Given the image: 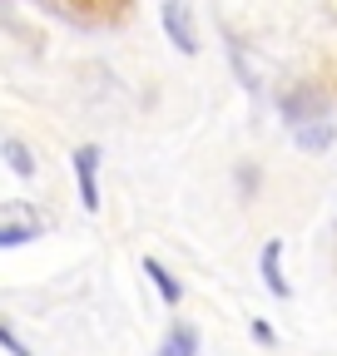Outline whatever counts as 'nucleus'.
I'll use <instances>...</instances> for the list:
<instances>
[{
	"instance_id": "f257e3e1",
	"label": "nucleus",
	"mask_w": 337,
	"mask_h": 356,
	"mask_svg": "<svg viewBox=\"0 0 337 356\" xmlns=\"http://www.w3.org/2000/svg\"><path fill=\"white\" fill-rule=\"evenodd\" d=\"M159 25H164V40H174L179 55H198V30H194L189 0H159Z\"/></svg>"
},
{
	"instance_id": "f03ea898",
	"label": "nucleus",
	"mask_w": 337,
	"mask_h": 356,
	"mask_svg": "<svg viewBox=\"0 0 337 356\" xmlns=\"http://www.w3.org/2000/svg\"><path fill=\"white\" fill-rule=\"evenodd\" d=\"M278 114H283V124H292V129L318 124V119L327 114V95H322L318 84H298V89H288V95L278 99Z\"/></svg>"
},
{
	"instance_id": "7ed1b4c3",
	"label": "nucleus",
	"mask_w": 337,
	"mask_h": 356,
	"mask_svg": "<svg viewBox=\"0 0 337 356\" xmlns=\"http://www.w3.org/2000/svg\"><path fill=\"white\" fill-rule=\"evenodd\" d=\"M45 233V222H40L35 208H20V203H6L0 208V248H25Z\"/></svg>"
},
{
	"instance_id": "20e7f679",
	"label": "nucleus",
	"mask_w": 337,
	"mask_h": 356,
	"mask_svg": "<svg viewBox=\"0 0 337 356\" xmlns=\"http://www.w3.org/2000/svg\"><path fill=\"white\" fill-rule=\"evenodd\" d=\"M70 168H75V188H79L84 213H100V149L95 144H79L70 154Z\"/></svg>"
},
{
	"instance_id": "39448f33",
	"label": "nucleus",
	"mask_w": 337,
	"mask_h": 356,
	"mask_svg": "<svg viewBox=\"0 0 337 356\" xmlns=\"http://www.w3.org/2000/svg\"><path fill=\"white\" fill-rule=\"evenodd\" d=\"M278 262H283V243L273 238V243L258 252V273H263V287H268L273 297H283V302H288V297H292V287L283 282V267H278Z\"/></svg>"
},
{
	"instance_id": "423d86ee",
	"label": "nucleus",
	"mask_w": 337,
	"mask_h": 356,
	"mask_svg": "<svg viewBox=\"0 0 337 356\" xmlns=\"http://www.w3.org/2000/svg\"><path fill=\"white\" fill-rule=\"evenodd\" d=\"M144 277L154 282V292L164 297V307H179V302H184V282H179L174 273H168V267H164L159 257H144Z\"/></svg>"
},
{
	"instance_id": "0eeeda50",
	"label": "nucleus",
	"mask_w": 337,
	"mask_h": 356,
	"mask_svg": "<svg viewBox=\"0 0 337 356\" xmlns=\"http://www.w3.org/2000/svg\"><path fill=\"white\" fill-rule=\"evenodd\" d=\"M159 356H198V332L189 322H174L168 337H164V346H159Z\"/></svg>"
},
{
	"instance_id": "6e6552de",
	"label": "nucleus",
	"mask_w": 337,
	"mask_h": 356,
	"mask_svg": "<svg viewBox=\"0 0 337 356\" xmlns=\"http://www.w3.org/2000/svg\"><path fill=\"white\" fill-rule=\"evenodd\" d=\"M0 159L10 163L15 178H35V173H40V168H35V154H30L20 139H0Z\"/></svg>"
},
{
	"instance_id": "1a4fd4ad",
	"label": "nucleus",
	"mask_w": 337,
	"mask_h": 356,
	"mask_svg": "<svg viewBox=\"0 0 337 356\" xmlns=\"http://www.w3.org/2000/svg\"><path fill=\"white\" fill-rule=\"evenodd\" d=\"M332 139H337V129H332L327 119H318V124H303V129H298V149H303V154H322Z\"/></svg>"
},
{
	"instance_id": "9d476101",
	"label": "nucleus",
	"mask_w": 337,
	"mask_h": 356,
	"mask_svg": "<svg viewBox=\"0 0 337 356\" xmlns=\"http://www.w3.org/2000/svg\"><path fill=\"white\" fill-rule=\"evenodd\" d=\"M0 346H6L10 356H35V351H30L20 337H15V327H6V322H0Z\"/></svg>"
},
{
	"instance_id": "9b49d317",
	"label": "nucleus",
	"mask_w": 337,
	"mask_h": 356,
	"mask_svg": "<svg viewBox=\"0 0 337 356\" xmlns=\"http://www.w3.org/2000/svg\"><path fill=\"white\" fill-rule=\"evenodd\" d=\"M253 341H263V346H273V327H268V322H253Z\"/></svg>"
}]
</instances>
